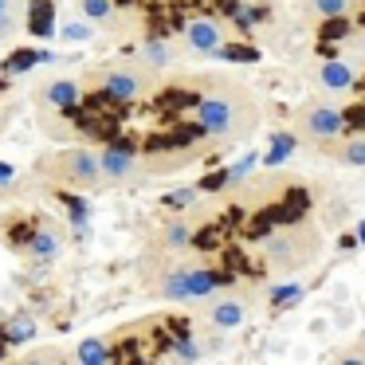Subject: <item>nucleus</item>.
Instances as JSON below:
<instances>
[{"label": "nucleus", "mask_w": 365, "mask_h": 365, "mask_svg": "<svg viewBox=\"0 0 365 365\" xmlns=\"http://www.w3.org/2000/svg\"><path fill=\"white\" fill-rule=\"evenodd\" d=\"M12 177H16V169H12L9 161H0V189H4V185L12 181Z\"/></svg>", "instance_id": "nucleus-31"}, {"label": "nucleus", "mask_w": 365, "mask_h": 365, "mask_svg": "<svg viewBox=\"0 0 365 365\" xmlns=\"http://www.w3.org/2000/svg\"><path fill=\"white\" fill-rule=\"evenodd\" d=\"M83 4V16L87 20H106L114 12V0H79Z\"/></svg>", "instance_id": "nucleus-27"}, {"label": "nucleus", "mask_w": 365, "mask_h": 365, "mask_svg": "<svg viewBox=\"0 0 365 365\" xmlns=\"http://www.w3.org/2000/svg\"><path fill=\"white\" fill-rule=\"evenodd\" d=\"M294 302H302V283L271 287V307H275V310H287V307H294Z\"/></svg>", "instance_id": "nucleus-18"}, {"label": "nucleus", "mask_w": 365, "mask_h": 365, "mask_svg": "<svg viewBox=\"0 0 365 365\" xmlns=\"http://www.w3.org/2000/svg\"><path fill=\"white\" fill-rule=\"evenodd\" d=\"M43 98H48L51 106H59V110H67V106H79L83 87H75L71 79H59V83H51V87L43 91Z\"/></svg>", "instance_id": "nucleus-13"}, {"label": "nucleus", "mask_w": 365, "mask_h": 365, "mask_svg": "<svg viewBox=\"0 0 365 365\" xmlns=\"http://www.w3.org/2000/svg\"><path fill=\"white\" fill-rule=\"evenodd\" d=\"M63 40H67V43L91 40V24H67V28H63Z\"/></svg>", "instance_id": "nucleus-30"}, {"label": "nucleus", "mask_w": 365, "mask_h": 365, "mask_svg": "<svg viewBox=\"0 0 365 365\" xmlns=\"http://www.w3.org/2000/svg\"><path fill=\"white\" fill-rule=\"evenodd\" d=\"M291 153H294V134H287V130H283V134L271 138V150L263 153V165L275 169V165H283V161L291 158Z\"/></svg>", "instance_id": "nucleus-16"}, {"label": "nucleus", "mask_w": 365, "mask_h": 365, "mask_svg": "<svg viewBox=\"0 0 365 365\" xmlns=\"http://www.w3.org/2000/svg\"><path fill=\"white\" fill-rule=\"evenodd\" d=\"M142 59H145L150 67H165L169 59H173V48H169L165 40H145V43H142Z\"/></svg>", "instance_id": "nucleus-19"}, {"label": "nucleus", "mask_w": 365, "mask_h": 365, "mask_svg": "<svg viewBox=\"0 0 365 365\" xmlns=\"http://www.w3.org/2000/svg\"><path fill=\"white\" fill-rule=\"evenodd\" d=\"M4 9H9V0H0V12H4Z\"/></svg>", "instance_id": "nucleus-34"}, {"label": "nucleus", "mask_w": 365, "mask_h": 365, "mask_svg": "<svg viewBox=\"0 0 365 365\" xmlns=\"http://www.w3.org/2000/svg\"><path fill=\"white\" fill-rule=\"evenodd\" d=\"M220 287L216 271H192V267H177L165 275L161 283V299L169 302H189V299H208V294Z\"/></svg>", "instance_id": "nucleus-2"}, {"label": "nucleus", "mask_w": 365, "mask_h": 365, "mask_svg": "<svg viewBox=\"0 0 365 365\" xmlns=\"http://www.w3.org/2000/svg\"><path fill=\"white\" fill-rule=\"evenodd\" d=\"M338 161H341V165H357V169H361L365 165V138H349V142H341Z\"/></svg>", "instance_id": "nucleus-20"}, {"label": "nucleus", "mask_w": 365, "mask_h": 365, "mask_svg": "<svg viewBox=\"0 0 365 365\" xmlns=\"http://www.w3.org/2000/svg\"><path fill=\"white\" fill-rule=\"evenodd\" d=\"M28 32L40 36V40L56 36V12H51V0H36V4H32V20H28Z\"/></svg>", "instance_id": "nucleus-12"}, {"label": "nucleus", "mask_w": 365, "mask_h": 365, "mask_svg": "<svg viewBox=\"0 0 365 365\" xmlns=\"http://www.w3.org/2000/svg\"><path fill=\"white\" fill-rule=\"evenodd\" d=\"M247 318V307H244V299H216L212 307H208V322L216 326V330H236L240 322Z\"/></svg>", "instance_id": "nucleus-9"}, {"label": "nucleus", "mask_w": 365, "mask_h": 365, "mask_svg": "<svg viewBox=\"0 0 365 365\" xmlns=\"http://www.w3.org/2000/svg\"><path fill=\"white\" fill-rule=\"evenodd\" d=\"M255 122V106L240 83H212L205 98L197 103V126L212 138H240Z\"/></svg>", "instance_id": "nucleus-1"}, {"label": "nucleus", "mask_w": 365, "mask_h": 365, "mask_svg": "<svg viewBox=\"0 0 365 365\" xmlns=\"http://www.w3.org/2000/svg\"><path fill=\"white\" fill-rule=\"evenodd\" d=\"M299 126H302V134L318 138V142H330V138H338V134H341L346 118H341V110H334V106L314 103V106H307V110H302Z\"/></svg>", "instance_id": "nucleus-4"}, {"label": "nucleus", "mask_w": 365, "mask_h": 365, "mask_svg": "<svg viewBox=\"0 0 365 365\" xmlns=\"http://www.w3.org/2000/svg\"><path fill=\"white\" fill-rule=\"evenodd\" d=\"M255 161H259V158H255V153H247V158H240L236 165H232L228 173H224V185H240V181H244V177H247V173H252V169H255Z\"/></svg>", "instance_id": "nucleus-24"}, {"label": "nucleus", "mask_w": 365, "mask_h": 365, "mask_svg": "<svg viewBox=\"0 0 365 365\" xmlns=\"http://www.w3.org/2000/svg\"><path fill=\"white\" fill-rule=\"evenodd\" d=\"M228 16H232V24H236V28H244V32H247V28H255L263 20V12L259 9H247V4H232Z\"/></svg>", "instance_id": "nucleus-22"}, {"label": "nucleus", "mask_w": 365, "mask_h": 365, "mask_svg": "<svg viewBox=\"0 0 365 365\" xmlns=\"http://www.w3.org/2000/svg\"><path fill=\"white\" fill-rule=\"evenodd\" d=\"M63 205H67V212H71V224L75 228H87V220H91V208H87V200H79V197H63Z\"/></svg>", "instance_id": "nucleus-23"}, {"label": "nucleus", "mask_w": 365, "mask_h": 365, "mask_svg": "<svg viewBox=\"0 0 365 365\" xmlns=\"http://www.w3.org/2000/svg\"><path fill=\"white\" fill-rule=\"evenodd\" d=\"M75 361H83V365H106V361H110V349H106V341L87 338L79 349H75Z\"/></svg>", "instance_id": "nucleus-17"}, {"label": "nucleus", "mask_w": 365, "mask_h": 365, "mask_svg": "<svg viewBox=\"0 0 365 365\" xmlns=\"http://www.w3.org/2000/svg\"><path fill=\"white\" fill-rule=\"evenodd\" d=\"M318 83H322V91H330V95H346V91L354 87V67L341 63V59H330V63H322V71H318Z\"/></svg>", "instance_id": "nucleus-10"}, {"label": "nucleus", "mask_w": 365, "mask_h": 365, "mask_svg": "<svg viewBox=\"0 0 365 365\" xmlns=\"http://www.w3.org/2000/svg\"><path fill=\"white\" fill-rule=\"evenodd\" d=\"M310 255H314V236H307V232H283V236H275L267 244V259L279 271H294Z\"/></svg>", "instance_id": "nucleus-3"}, {"label": "nucleus", "mask_w": 365, "mask_h": 365, "mask_svg": "<svg viewBox=\"0 0 365 365\" xmlns=\"http://www.w3.org/2000/svg\"><path fill=\"white\" fill-rule=\"evenodd\" d=\"M169 357H181V361H200V357H205V349H200L189 334H181V338L169 346Z\"/></svg>", "instance_id": "nucleus-21"}, {"label": "nucleus", "mask_w": 365, "mask_h": 365, "mask_svg": "<svg viewBox=\"0 0 365 365\" xmlns=\"http://www.w3.org/2000/svg\"><path fill=\"white\" fill-rule=\"evenodd\" d=\"M192 200H197V189H177V192H169V197H165V205L169 208H189Z\"/></svg>", "instance_id": "nucleus-29"}, {"label": "nucleus", "mask_w": 365, "mask_h": 365, "mask_svg": "<svg viewBox=\"0 0 365 365\" xmlns=\"http://www.w3.org/2000/svg\"><path fill=\"white\" fill-rule=\"evenodd\" d=\"M185 43H189L192 51H200V56H212L224 43V28L216 24V20H192V24L185 28Z\"/></svg>", "instance_id": "nucleus-8"}, {"label": "nucleus", "mask_w": 365, "mask_h": 365, "mask_svg": "<svg viewBox=\"0 0 365 365\" xmlns=\"http://www.w3.org/2000/svg\"><path fill=\"white\" fill-rule=\"evenodd\" d=\"M98 158H91L87 150H67L63 158V181L79 185V189H91V185H98Z\"/></svg>", "instance_id": "nucleus-7"}, {"label": "nucleus", "mask_w": 365, "mask_h": 365, "mask_svg": "<svg viewBox=\"0 0 365 365\" xmlns=\"http://www.w3.org/2000/svg\"><path fill=\"white\" fill-rule=\"evenodd\" d=\"M36 63H51V51H16V56H9L4 59V75H24V71H32Z\"/></svg>", "instance_id": "nucleus-14"}, {"label": "nucleus", "mask_w": 365, "mask_h": 365, "mask_svg": "<svg viewBox=\"0 0 365 365\" xmlns=\"http://www.w3.org/2000/svg\"><path fill=\"white\" fill-rule=\"evenodd\" d=\"M36 338V318L28 314V310H20V314L9 318V326H4V341L9 346H24V341Z\"/></svg>", "instance_id": "nucleus-11"}, {"label": "nucleus", "mask_w": 365, "mask_h": 365, "mask_svg": "<svg viewBox=\"0 0 365 365\" xmlns=\"http://www.w3.org/2000/svg\"><path fill=\"white\" fill-rule=\"evenodd\" d=\"M98 83H103V95L114 98V103H134L142 95V79L134 71H126V67H106L98 75Z\"/></svg>", "instance_id": "nucleus-6"}, {"label": "nucleus", "mask_w": 365, "mask_h": 365, "mask_svg": "<svg viewBox=\"0 0 365 365\" xmlns=\"http://www.w3.org/2000/svg\"><path fill=\"white\" fill-rule=\"evenodd\" d=\"M138 169H142V161H138V153L126 150V145H106V150L98 153V173H103L106 181H130V177H138Z\"/></svg>", "instance_id": "nucleus-5"}, {"label": "nucleus", "mask_w": 365, "mask_h": 365, "mask_svg": "<svg viewBox=\"0 0 365 365\" xmlns=\"http://www.w3.org/2000/svg\"><path fill=\"white\" fill-rule=\"evenodd\" d=\"M189 240H192V232H189V224H185V220H173V224L165 228V244H169V247H185Z\"/></svg>", "instance_id": "nucleus-28"}, {"label": "nucleus", "mask_w": 365, "mask_h": 365, "mask_svg": "<svg viewBox=\"0 0 365 365\" xmlns=\"http://www.w3.org/2000/svg\"><path fill=\"white\" fill-rule=\"evenodd\" d=\"M212 56L228 59V63H252V59H255V51H252V48H232V43H220V48H216Z\"/></svg>", "instance_id": "nucleus-26"}, {"label": "nucleus", "mask_w": 365, "mask_h": 365, "mask_svg": "<svg viewBox=\"0 0 365 365\" xmlns=\"http://www.w3.org/2000/svg\"><path fill=\"white\" fill-rule=\"evenodd\" d=\"M12 32V16H9V9L0 12V36H9Z\"/></svg>", "instance_id": "nucleus-32"}, {"label": "nucleus", "mask_w": 365, "mask_h": 365, "mask_svg": "<svg viewBox=\"0 0 365 365\" xmlns=\"http://www.w3.org/2000/svg\"><path fill=\"white\" fill-rule=\"evenodd\" d=\"M28 252H32L36 259H56V255H59V232L40 228L32 240H28Z\"/></svg>", "instance_id": "nucleus-15"}, {"label": "nucleus", "mask_w": 365, "mask_h": 365, "mask_svg": "<svg viewBox=\"0 0 365 365\" xmlns=\"http://www.w3.org/2000/svg\"><path fill=\"white\" fill-rule=\"evenodd\" d=\"M310 9H314L318 16H326V20H338L341 12L349 9V0H310Z\"/></svg>", "instance_id": "nucleus-25"}, {"label": "nucleus", "mask_w": 365, "mask_h": 365, "mask_svg": "<svg viewBox=\"0 0 365 365\" xmlns=\"http://www.w3.org/2000/svg\"><path fill=\"white\" fill-rule=\"evenodd\" d=\"M357 247H365V220L357 224Z\"/></svg>", "instance_id": "nucleus-33"}]
</instances>
